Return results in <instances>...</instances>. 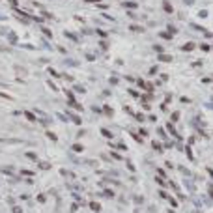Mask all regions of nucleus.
Returning <instances> with one entry per match:
<instances>
[{"mask_svg": "<svg viewBox=\"0 0 213 213\" xmlns=\"http://www.w3.org/2000/svg\"><path fill=\"white\" fill-rule=\"evenodd\" d=\"M167 129H168V133H170V135H172L176 140H179V135H178V131H176V127H174V124H172V122L167 125Z\"/></svg>", "mask_w": 213, "mask_h": 213, "instance_id": "obj_3", "label": "nucleus"}, {"mask_svg": "<svg viewBox=\"0 0 213 213\" xmlns=\"http://www.w3.org/2000/svg\"><path fill=\"white\" fill-rule=\"evenodd\" d=\"M181 49H183V51H193V49H195V43H185Z\"/></svg>", "mask_w": 213, "mask_h": 213, "instance_id": "obj_15", "label": "nucleus"}, {"mask_svg": "<svg viewBox=\"0 0 213 213\" xmlns=\"http://www.w3.org/2000/svg\"><path fill=\"white\" fill-rule=\"evenodd\" d=\"M22 114H25V118H26L28 122H37V116H36L34 112H30V110H25Z\"/></svg>", "mask_w": 213, "mask_h": 213, "instance_id": "obj_4", "label": "nucleus"}, {"mask_svg": "<svg viewBox=\"0 0 213 213\" xmlns=\"http://www.w3.org/2000/svg\"><path fill=\"white\" fill-rule=\"evenodd\" d=\"M108 82H110L112 86H116V84H118V77H110V79H108Z\"/></svg>", "mask_w": 213, "mask_h": 213, "instance_id": "obj_27", "label": "nucleus"}, {"mask_svg": "<svg viewBox=\"0 0 213 213\" xmlns=\"http://www.w3.org/2000/svg\"><path fill=\"white\" fill-rule=\"evenodd\" d=\"M47 136H49V138H51L53 142H56V140H58V136H56V135H54L53 131H47Z\"/></svg>", "mask_w": 213, "mask_h": 213, "instance_id": "obj_18", "label": "nucleus"}, {"mask_svg": "<svg viewBox=\"0 0 213 213\" xmlns=\"http://www.w3.org/2000/svg\"><path fill=\"white\" fill-rule=\"evenodd\" d=\"M157 133H159V136H161V138H164V140H167V133H164L163 129H157Z\"/></svg>", "mask_w": 213, "mask_h": 213, "instance_id": "obj_32", "label": "nucleus"}, {"mask_svg": "<svg viewBox=\"0 0 213 213\" xmlns=\"http://www.w3.org/2000/svg\"><path fill=\"white\" fill-rule=\"evenodd\" d=\"M64 64H65V65H71V67H77V65H79V62H77V60H73V58H65V60H64Z\"/></svg>", "mask_w": 213, "mask_h": 213, "instance_id": "obj_7", "label": "nucleus"}, {"mask_svg": "<svg viewBox=\"0 0 213 213\" xmlns=\"http://www.w3.org/2000/svg\"><path fill=\"white\" fill-rule=\"evenodd\" d=\"M41 30H43V34H45L47 37H49V39H53V34H51V30H49V28H45V26H41Z\"/></svg>", "mask_w": 213, "mask_h": 213, "instance_id": "obj_17", "label": "nucleus"}, {"mask_svg": "<svg viewBox=\"0 0 213 213\" xmlns=\"http://www.w3.org/2000/svg\"><path fill=\"white\" fill-rule=\"evenodd\" d=\"M49 73H51V75H53V77H58V71H54V69H53V67H49Z\"/></svg>", "mask_w": 213, "mask_h": 213, "instance_id": "obj_40", "label": "nucleus"}, {"mask_svg": "<svg viewBox=\"0 0 213 213\" xmlns=\"http://www.w3.org/2000/svg\"><path fill=\"white\" fill-rule=\"evenodd\" d=\"M157 69H159V67H155V65H153V67L150 69V75H155V73H157Z\"/></svg>", "mask_w": 213, "mask_h": 213, "instance_id": "obj_42", "label": "nucleus"}, {"mask_svg": "<svg viewBox=\"0 0 213 213\" xmlns=\"http://www.w3.org/2000/svg\"><path fill=\"white\" fill-rule=\"evenodd\" d=\"M11 211H13V213H22V207H21V206H13Z\"/></svg>", "mask_w": 213, "mask_h": 213, "instance_id": "obj_24", "label": "nucleus"}, {"mask_svg": "<svg viewBox=\"0 0 213 213\" xmlns=\"http://www.w3.org/2000/svg\"><path fill=\"white\" fill-rule=\"evenodd\" d=\"M103 112H105L107 116H112V114H114V110H112L110 107H103Z\"/></svg>", "mask_w": 213, "mask_h": 213, "instance_id": "obj_19", "label": "nucleus"}, {"mask_svg": "<svg viewBox=\"0 0 213 213\" xmlns=\"http://www.w3.org/2000/svg\"><path fill=\"white\" fill-rule=\"evenodd\" d=\"M153 49H155V53L163 54V47H161V45H153Z\"/></svg>", "mask_w": 213, "mask_h": 213, "instance_id": "obj_29", "label": "nucleus"}, {"mask_svg": "<svg viewBox=\"0 0 213 213\" xmlns=\"http://www.w3.org/2000/svg\"><path fill=\"white\" fill-rule=\"evenodd\" d=\"M25 157H26L28 161H32V163H39V157H37L34 152H26V153H25Z\"/></svg>", "mask_w": 213, "mask_h": 213, "instance_id": "obj_5", "label": "nucleus"}, {"mask_svg": "<svg viewBox=\"0 0 213 213\" xmlns=\"http://www.w3.org/2000/svg\"><path fill=\"white\" fill-rule=\"evenodd\" d=\"M65 37H69V39H73V41H79V37H77L75 34H71V32H65Z\"/></svg>", "mask_w": 213, "mask_h": 213, "instance_id": "obj_20", "label": "nucleus"}, {"mask_svg": "<svg viewBox=\"0 0 213 213\" xmlns=\"http://www.w3.org/2000/svg\"><path fill=\"white\" fill-rule=\"evenodd\" d=\"M71 213H77V206H73V207H71Z\"/></svg>", "mask_w": 213, "mask_h": 213, "instance_id": "obj_47", "label": "nucleus"}, {"mask_svg": "<svg viewBox=\"0 0 213 213\" xmlns=\"http://www.w3.org/2000/svg\"><path fill=\"white\" fill-rule=\"evenodd\" d=\"M37 200H39V202L43 204V202H45V195H39V196H37Z\"/></svg>", "mask_w": 213, "mask_h": 213, "instance_id": "obj_45", "label": "nucleus"}, {"mask_svg": "<svg viewBox=\"0 0 213 213\" xmlns=\"http://www.w3.org/2000/svg\"><path fill=\"white\" fill-rule=\"evenodd\" d=\"M101 133H103V135H105V136H107V138H110V136H112V133H110V131H108V129H103V131H101Z\"/></svg>", "mask_w": 213, "mask_h": 213, "instance_id": "obj_36", "label": "nucleus"}, {"mask_svg": "<svg viewBox=\"0 0 213 213\" xmlns=\"http://www.w3.org/2000/svg\"><path fill=\"white\" fill-rule=\"evenodd\" d=\"M135 118H136V120H138V122H144V118H146V116H144V114H142V112H136V114H135Z\"/></svg>", "mask_w": 213, "mask_h": 213, "instance_id": "obj_21", "label": "nucleus"}, {"mask_svg": "<svg viewBox=\"0 0 213 213\" xmlns=\"http://www.w3.org/2000/svg\"><path fill=\"white\" fill-rule=\"evenodd\" d=\"M67 103H69V107H73V108H75V110H79V112L82 110V105H79V103H75V99H73V101H67Z\"/></svg>", "mask_w": 213, "mask_h": 213, "instance_id": "obj_12", "label": "nucleus"}, {"mask_svg": "<svg viewBox=\"0 0 213 213\" xmlns=\"http://www.w3.org/2000/svg\"><path fill=\"white\" fill-rule=\"evenodd\" d=\"M131 30H133V32H140L142 28H140V26H131Z\"/></svg>", "mask_w": 213, "mask_h": 213, "instance_id": "obj_43", "label": "nucleus"}, {"mask_svg": "<svg viewBox=\"0 0 213 213\" xmlns=\"http://www.w3.org/2000/svg\"><path fill=\"white\" fill-rule=\"evenodd\" d=\"M0 97H2V99H8V101L11 99V96H8V93H4V92H0Z\"/></svg>", "mask_w": 213, "mask_h": 213, "instance_id": "obj_35", "label": "nucleus"}, {"mask_svg": "<svg viewBox=\"0 0 213 213\" xmlns=\"http://www.w3.org/2000/svg\"><path fill=\"white\" fill-rule=\"evenodd\" d=\"M8 41H10L11 45H17V36H15L13 32H8Z\"/></svg>", "mask_w": 213, "mask_h": 213, "instance_id": "obj_9", "label": "nucleus"}, {"mask_svg": "<svg viewBox=\"0 0 213 213\" xmlns=\"http://www.w3.org/2000/svg\"><path fill=\"white\" fill-rule=\"evenodd\" d=\"M178 118H179V112H174V114L170 116V122H176V120H178Z\"/></svg>", "mask_w": 213, "mask_h": 213, "instance_id": "obj_31", "label": "nucleus"}, {"mask_svg": "<svg viewBox=\"0 0 213 213\" xmlns=\"http://www.w3.org/2000/svg\"><path fill=\"white\" fill-rule=\"evenodd\" d=\"M185 153H187V157L191 159V161H195V155H193V152H191V148H189V146L185 148Z\"/></svg>", "mask_w": 213, "mask_h": 213, "instance_id": "obj_16", "label": "nucleus"}, {"mask_svg": "<svg viewBox=\"0 0 213 213\" xmlns=\"http://www.w3.org/2000/svg\"><path fill=\"white\" fill-rule=\"evenodd\" d=\"M110 157L116 159V161H120V159H122V155H120V153H116V152H110Z\"/></svg>", "mask_w": 213, "mask_h": 213, "instance_id": "obj_22", "label": "nucleus"}, {"mask_svg": "<svg viewBox=\"0 0 213 213\" xmlns=\"http://www.w3.org/2000/svg\"><path fill=\"white\" fill-rule=\"evenodd\" d=\"M73 152H82V144H75V146H73Z\"/></svg>", "mask_w": 213, "mask_h": 213, "instance_id": "obj_37", "label": "nucleus"}, {"mask_svg": "<svg viewBox=\"0 0 213 213\" xmlns=\"http://www.w3.org/2000/svg\"><path fill=\"white\" fill-rule=\"evenodd\" d=\"M0 172L6 174V176H11V174H13V168H11V167H0Z\"/></svg>", "mask_w": 213, "mask_h": 213, "instance_id": "obj_8", "label": "nucleus"}, {"mask_svg": "<svg viewBox=\"0 0 213 213\" xmlns=\"http://www.w3.org/2000/svg\"><path fill=\"white\" fill-rule=\"evenodd\" d=\"M157 58H159L161 62H172V56H168V54H164V53H163V54H157Z\"/></svg>", "mask_w": 213, "mask_h": 213, "instance_id": "obj_11", "label": "nucleus"}, {"mask_svg": "<svg viewBox=\"0 0 213 213\" xmlns=\"http://www.w3.org/2000/svg\"><path fill=\"white\" fill-rule=\"evenodd\" d=\"M152 148H153V150H157V152H159V153H161V152H163V150H164V148H163V146H161V144H159V142H157V140H155V142H152Z\"/></svg>", "mask_w": 213, "mask_h": 213, "instance_id": "obj_14", "label": "nucleus"}, {"mask_svg": "<svg viewBox=\"0 0 213 213\" xmlns=\"http://www.w3.org/2000/svg\"><path fill=\"white\" fill-rule=\"evenodd\" d=\"M0 142H11V144H22V140H19V138H0Z\"/></svg>", "mask_w": 213, "mask_h": 213, "instance_id": "obj_6", "label": "nucleus"}, {"mask_svg": "<svg viewBox=\"0 0 213 213\" xmlns=\"http://www.w3.org/2000/svg\"><path fill=\"white\" fill-rule=\"evenodd\" d=\"M185 187L189 189V191H195V185H193L191 181H187V179H185Z\"/></svg>", "mask_w": 213, "mask_h": 213, "instance_id": "obj_23", "label": "nucleus"}, {"mask_svg": "<svg viewBox=\"0 0 213 213\" xmlns=\"http://www.w3.org/2000/svg\"><path fill=\"white\" fill-rule=\"evenodd\" d=\"M36 114H37V118L41 120V124H43V125H49V124H51V118L47 116V112H43V110H37Z\"/></svg>", "mask_w": 213, "mask_h": 213, "instance_id": "obj_1", "label": "nucleus"}, {"mask_svg": "<svg viewBox=\"0 0 213 213\" xmlns=\"http://www.w3.org/2000/svg\"><path fill=\"white\" fill-rule=\"evenodd\" d=\"M127 168H129L131 172H135V170H136V168H135V164H133L131 161H127Z\"/></svg>", "mask_w": 213, "mask_h": 213, "instance_id": "obj_33", "label": "nucleus"}, {"mask_svg": "<svg viewBox=\"0 0 213 213\" xmlns=\"http://www.w3.org/2000/svg\"><path fill=\"white\" fill-rule=\"evenodd\" d=\"M157 174H159L161 178H167V176H168V174H167V172H164L163 168H157Z\"/></svg>", "mask_w": 213, "mask_h": 213, "instance_id": "obj_26", "label": "nucleus"}, {"mask_svg": "<svg viewBox=\"0 0 213 213\" xmlns=\"http://www.w3.org/2000/svg\"><path fill=\"white\" fill-rule=\"evenodd\" d=\"M67 116H69V120L73 122L75 125H81V124H82V120H81V116H79V114H75V112H67Z\"/></svg>", "mask_w": 213, "mask_h": 213, "instance_id": "obj_2", "label": "nucleus"}, {"mask_svg": "<svg viewBox=\"0 0 213 213\" xmlns=\"http://www.w3.org/2000/svg\"><path fill=\"white\" fill-rule=\"evenodd\" d=\"M164 11H167V13H172V8H170L168 2H164Z\"/></svg>", "mask_w": 213, "mask_h": 213, "instance_id": "obj_28", "label": "nucleus"}, {"mask_svg": "<svg viewBox=\"0 0 213 213\" xmlns=\"http://www.w3.org/2000/svg\"><path fill=\"white\" fill-rule=\"evenodd\" d=\"M161 37H163V39H167V41H168V39H172V36H170V34H167V32H163V34H161Z\"/></svg>", "mask_w": 213, "mask_h": 213, "instance_id": "obj_30", "label": "nucleus"}, {"mask_svg": "<svg viewBox=\"0 0 213 213\" xmlns=\"http://www.w3.org/2000/svg\"><path fill=\"white\" fill-rule=\"evenodd\" d=\"M90 207L96 211V213H99V209H101V204H97V202H90Z\"/></svg>", "mask_w": 213, "mask_h": 213, "instance_id": "obj_13", "label": "nucleus"}, {"mask_svg": "<svg viewBox=\"0 0 213 213\" xmlns=\"http://www.w3.org/2000/svg\"><path fill=\"white\" fill-rule=\"evenodd\" d=\"M209 195H211V198H213V185H209Z\"/></svg>", "mask_w": 213, "mask_h": 213, "instance_id": "obj_46", "label": "nucleus"}, {"mask_svg": "<svg viewBox=\"0 0 213 213\" xmlns=\"http://www.w3.org/2000/svg\"><path fill=\"white\" fill-rule=\"evenodd\" d=\"M179 170H181V172H183V174H185L187 178H191V172H189L187 168H183V167H179Z\"/></svg>", "mask_w": 213, "mask_h": 213, "instance_id": "obj_34", "label": "nucleus"}, {"mask_svg": "<svg viewBox=\"0 0 213 213\" xmlns=\"http://www.w3.org/2000/svg\"><path fill=\"white\" fill-rule=\"evenodd\" d=\"M168 202H170V204H172V207H176V206H178V202H176V200H174V198H172V196H168Z\"/></svg>", "mask_w": 213, "mask_h": 213, "instance_id": "obj_39", "label": "nucleus"}, {"mask_svg": "<svg viewBox=\"0 0 213 213\" xmlns=\"http://www.w3.org/2000/svg\"><path fill=\"white\" fill-rule=\"evenodd\" d=\"M97 34H99L101 37H107V32H103V30H97Z\"/></svg>", "mask_w": 213, "mask_h": 213, "instance_id": "obj_44", "label": "nucleus"}, {"mask_svg": "<svg viewBox=\"0 0 213 213\" xmlns=\"http://www.w3.org/2000/svg\"><path fill=\"white\" fill-rule=\"evenodd\" d=\"M21 174H22V176H34V172H32V170H26V168L21 170Z\"/></svg>", "mask_w": 213, "mask_h": 213, "instance_id": "obj_25", "label": "nucleus"}, {"mask_svg": "<svg viewBox=\"0 0 213 213\" xmlns=\"http://www.w3.org/2000/svg\"><path fill=\"white\" fill-rule=\"evenodd\" d=\"M37 167H39L41 170H49V168H51V164L47 163V161H39V163H37Z\"/></svg>", "mask_w": 213, "mask_h": 213, "instance_id": "obj_10", "label": "nucleus"}, {"mask_svg": "<svg viewBox=\"0 0 213 213\" xmlns=\"http://www.w3.org/2000/svg\"><path fill=\"white\" fill-rule=\"evenodd\" d=\"M168 32H172V34H176V32H178V28H176V26H172V25H168Z\"/></svg>", "mask_w": 213, "mask_h": 213, "instance_id": "obj_38", "label": "nucleus"}, {"mask_svg": "<svg viewBox=\"0 0 213 213\" xmlns=\"http://www.w3.org/2000/svg\"><path fill=\"white\" fill-rule=\"evenodd\" d=\"M86 60H88V62H93V60H96V56H93V54H86Z\"/></svg>", "mask_w": 213, "mask_h": 213, "instance_id": "obj_41", "label": "nucleus"}]
</instances>
